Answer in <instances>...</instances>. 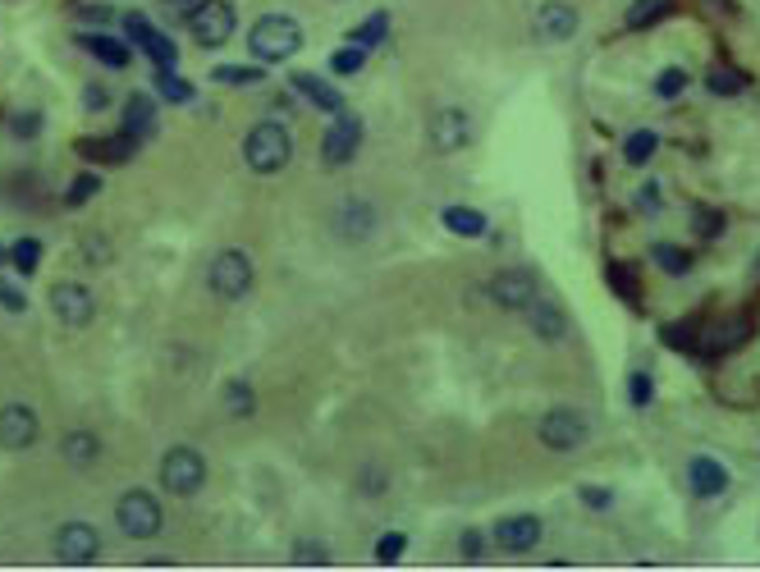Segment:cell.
I'll list each match as a JSON object with an SVG mask.
<instances>
[{
	"instance_id": "1",
	"label": "cell",
	"mask_w": 760,
	"mask_h": 572,
	"mask_svg": "<svg viewBox=\"0 0 760 572\" xmlns=\"http://www.w3.org/2000/svg\"><path fill=\"white\" fill-rule=\"evenodd\" d=\"M298 46H303V28H298V19H289V14H266V19L252 23V33H248V51L257 55L261 65L294 60Z\"/></svg>"
},
{
	"instance_id": "2",
	"label": "cell",
	"mask_w": 760,
	"mask_h": 572,
	"mask_svg": "<svg viewBox=\"0 0 760 572\" xmlns=\"http://www.w3.org/2000/svg\"><path fill=\"white\" fill-rule=\"evenodd\" d=\"M294 156V138L284 129L280 119H261L257 129L243 138V161H248L252 174H280Z\"/></svg>"
},
{
	"instance_id": "3",
	"label": "cell",
	"mask_w": 760,
	"mask_h": 572,
	"mask_svg": "<svg viewBox=\"0 0 760 572\" xmlns=\"http://www.w3.org/2000/svg\"><path fill=\"white\" fill-rule=\"evenodd\" d=\"M115 522L129 540H156L165 527V513H161V499L147 495V490H124L120 504H115Z\"/></svg>"
},
{
	"instance_id": "4",
	"label": "cell",
	"mask_w": 760,
	"mask_h": 572,
	"mask_svg": "<svg viewBox=\"0 0 760 572\" xmlns=\"http://www.w3.org/2000/svg\"><path fill=\"white\" fill-rule=\"evenodd\" d=\"M234 28H239V10L229 0H202L193 14H188V33L197 37V46L220 51L225 42H234Z\"/></svg>"
},
{
	"instance_id": "5",
	"label": "cell",
	"mask_w": 760,
	"mask_h": 572,
	"mask_svg": "<svg viewBox=\"0 0 760 572\" xmlns=\"http://www.w3.org/2000/svg\"><path fill=\"white\" fill-rule=\"evenodd\" d=\"M211 293H216L220 303H239L252 293V257L243 248H229L211 261V275H207Z\"/></svg>"
},
{
	"instance_id": "6",
	"label": "cell",
	"mask_w": 760,
	"mask_h": 572,
	"mask_svg": "<svg viewBox=\"0 0 760 572\" xmlns=\"http://www.w3.org/2000/svg\"><path fill=\"white\" fill-rule=\"evenodd\" d=\"M161 486L170 495H197V490L207 486V458L188 449V444H174L170 454L161 458Z\"/></svg>"
},
{
	"instance_id": "7",
	"label": "cell",
	"mask_w": 760,
	"mask_h": 572,
	"mask_svg": "<svg viewBox=\"0 0 760 572\" xmlns=\"http://www.w3.org/2000/svg\"><path fill=\"white\" fill-rule=\"evenodd\" d=\"M587 435H591V426L577 408H550L541 417V444L554 449V454H577V449L587 444Z\"/></svg>"
},
{
	"instance_id": "8",
	"label": "cell",
	"mask_w": 760,
	"mask_h": 572,
	"mask_svg": "<svg viewBox=\"0 0 760 572\" xmlns=\"http://www.w3.org/2000/svg\"><path fill=\"white\" fill-rule=\"evenodd\" d=\"M51 312L60 316V325H65V330H87V325H92V316H97L92 289H87V284H74V280L51 284Z\"/></svg>"
},
{
	"instance_id": "9",
	"label": "cell",
	"mask_w": 760,
	"mask_h": 572,
	"mask_svg": "<svg viewBox=\"0 0 760 572\" xmlns=\"http://www.w3.org/2000/svg\"><path fill=\"white\" fill-rule=\"evenodd\" d=\"M55 554L60 563L69 568H87V563H97L101 554V531L92 522H65V527L55 531Z\"/></svg>"
},
{
	"instance_id": "10",
	"label": "cell",
	"mask_w": 760,
	"mask_h": 572,
	"mask_svg": "<svg viewBox=\"0 0 760 572\" xmlns=\"http://www.w3.org/2000/svg\"><path fill=\"white\" fill-rule=\"evenodd\" d=\"M358 147H362V119H358V115H348V110H339L335 124H330L326 138H321L326 165H348L353 156H358Z\"/></svg>"
},
{
	"instance_id": "11",
	"label": "cell",
	"mask_w": 760,
	"mask_h": 572,
	"mask_svg": "<svg viewBox=\"0 0 760 572\" xmlns=\"http://www.w3.org/2000/svg\"><path fill=\"white\" fill-rule=\"evenodd\" d=\"M577 10L573 5H564V0H545L541 10L532 14V33H536V42H545V46H559V42H568V37L577 33Z\"/></svg>"
},
{
	"instance_id": "12",
	"label": "cell",
	"mask_w": 760,
	"mask_h": 572,
	"mask_svg": "<svg viewBox=\"0 0 760 572\" xmlns=\"http://www.w3.org/2000/svg\"><path fill=\"white\" fill-rule=\"evenodd\" d=\"M124 37H129V42H138L142 51L152 55L156 69H174V60H179L174 42L161 33V28H152V19H147V14H124Z\"/></svg>"
},
{
	"instance_id": "13",
	"label": "cell",
	"mask_w": 760,
	"mask_h": 572,
	"mask_svg": "<svg viewBox=\"0 0 760 572\" xmlns=\"http://www.w3.org/2000/svg\"><path fill=\"white\" fill-rule=\"evenodd\" d=\"M467 142H472V124H467L463 110L445 106L431 115V147L435 152H463Z\"/></svg>"
},
{
	"instance_id": "14",
	"label": "cell",
	"mask_w": 760,
	"mask_h": 572,
	"mask_svg": "<svg viewBox=\"0 0 760 572\" xmlns=\"http://www.w3.org/2000/svg\"><path fill=\"white\" fill-rule=\"evenodd\" d=\"M0 444L5 449H33L37 444V412L28 403L0 408Z\"/></svg>"
},
{
	"instance_id": "15",
	"label": "cell",
	"mask_w": 760,
	"mask_h": 572,
	"mask_svg": "<svg viewBox=\"0 0 760 572\" xmlns=\"http://www.w3.org/2000/svg\"><path fill=\"white\" fill-rule=\"evenodd\" d=\"M490 540L509 554H527L536 550V540H541V518L532 513H518V518H500V527L490 531Z\"/></svg>"
},
{
	"instance_id": "16",
	"label": "cell",
	"mask_w": 760,
	"mask_h": 572,
	"mask_svg": "<svg viewBox=\"0 0 760 572\" xmlns=\"http://www.w3.org/2000/svg\"><path fill=\"white\" fill-rule=\"evenodd\" d=\"M490 298L500 307H509V312H522V307L536 298V280L527 270H500V275L490 280Z\"/></svg>"
},
{
	"instance_id": "17",
	"label": "cell",
	"mask_w": 760,
	"mask_h": 572,
	"mask_svg": "<svg viewBox=\"0 0 760 572\" xmlns=\"http://www.w3.org/2000/svg\"><path fill=\"white\" fill-rule=\"evenodd\" d=\"M522 316H527V325H532V330L545 339V344H559V339L568 335L564 307H559V303H550V298H532V303L522 307Z\"/></svg>"
},
{
	"instance_id": "18",
	"label": "cell",
	"mask_w": 760,
	"mask_h": 572,
	"mask_svg": "<svg viewBox=\"0 0 760 572\" xmlns=\"http://www.w3.org/2000/svg\"><path fill=\"white\" fill-rule=\"evenodd\" d=\"M78 152L87 156V161H110V165H124L133 161V152H138V138H129V133H110V138H83L78 142Z\"/></svg>"
},
{
	"instance_id": "19",
	"label": "cell",
	"mask_w": 760,
	"mask_h": 572,
	"mask_svg": "<svg viewBox=\"0 0 760 572\" xmlns=\"http://www.w3.org/2000/svg\"><path fill=\"white\" fill-rule=\"evenodd\" d=\"M687 481H692V495L696 499H715L728 490V467L719 463V458H692V467H687Z\"/></svg>"
},
{
	"instance_id": "20",
	"label": "cell",
	"mask_w": 760,
	"mask_h": 572,
	"mask_svg": "<svg viewBox=\"0 0 760 572\" xmlns=\"http://www.w3.org/2000/svg\"><path fill=\"white\" fill-rule=\"evenodd\" d=\"M156 115H161V110H156L152 92H133V97L124 101V133L138 138V142H147L156 133Z\"/></svg>"
},
{
	"instance_id": "21",
	"label": "cell",
	"mask_w": 760,
	"mask_h": 572,
	"mask_svg": "<svg viewBox=\"0 0 760 572\" xmlns=\"http://www.w3.org/2000/svg\"><path fill=\"white\" fill-rule=\"evenodd\" d=\"M747 335H751V325L742 321V316H733V321H724V325H715V330H706L701 348H706L710 357H724V353H733V348L747 344Z\"/></svg>"
},
{
	"instance_id": "22",
	"label": "cell",
	"mask_w": 760,
	"mask_h": 572,
	"mask_svg": "<svg viewBox=\"0 0 760 572\" xmlns=\"http://www.w3.org/2000/svg\"><path fill=\"white\" fill-rule=\"evenodd\" d=\"M83 46H87V55H97L106 69H129V60H133V46L110 33H87Z\"/></svg>"
},
{
	"instance_id": "23",
	"label": "cell",
	"mask_w": 760,
	"mask_h": 572,
	"mask_svg": "<svg viewBox=\"0 0 760 572\" xmlns=\"http://www.w3.org/2000/svg\"><path fill=\"white\" fill-rule=\"evenodd\" d=\"M294 87L303 92L307 101H312L316 110H326V115H339V110H344V97H339V92L326 83V78H316V74H294Z\"/></svg>"
},
{
	"instance_id": "24",
	"label": "cell",
	"mask_w": 760,
	"mask_h": 572,
	"mask_svg": "<svg viewBox=\"0 0 760 572\" xmlns=\"http://www.w3.org/2000/svg\"><path fill=\"white\" fill-rule=\"evenodd\" d=\"M335 225H339V234H344V238H367L371 225H376V206H367V202H344V206L335 211Z\"/></svg>"
},
{
	"instance_id": "25",
	"label": "cell",
	"mask_w": 760,
	"mask_h": 572,
	"mask_svg": "<svg viewBox=\"0 0 760 572\" xmlns=\"http://www.w3.org/2000/svg\"><path fill=\"white\" fill-rule=\"evenodd\" d=\"M445 229L449 234H458V238H481L486 234V216L481 211H472V206H445Z\"/></svg>"
},
{
	"instance_id": "26",
	"label": "cell",
	"mask_w": 760,
	"mask_h": 572,
	"mask_svg": "<svg viewBox=\"0 0 760 572\" xmlns=\"http://www.w3.org/2000/svg\"><path fill=\"white\" fill-rule=\"evenodd\" d=\"M60 449H65V458L74 467H92L101 458V444H97V435H92V431H69Z\"/></svg>"
},
{
	"instance_id": "27",
	"label": "cell",
	"mask_w": 760,
	"mask_h": 572,
	"mask_svg": "<svg viewBox=\"0 0 760 572\" xmlns=\"http://www.w3.org/2000/svg\"><path fill=\"white\" fill-rule=\"evenodd\" d=\"M605 280H609V289L619 293V298H623L628 307H637V303H641V280L632 275L628 266H623V261H609V266H605Z\"/></svg>"
},
{
	"instance_id": "28",
	"label": "cell",
	"mask_w": 760,
	"mask_h": 572,
	"mask_svg": "<svg viewBox=\"0 0 760 572\" xmlns=\"http://www.w3.org/2000/svg\"><path fill=\"white\" fill-rule=\"evenodd\" d=\"M390 37V14L380 10V14H371V19H362L353 33H348V42L353 46H362V51H371V46H380Z\"/></svg>"
},
{
	"instance_id": "29",
	"label": "cell",
	"mask_w": 760,
	"mask_h": 572,
	"mask_svg": "<svg viewBox=\"0 0 760 572\" xmlns=\"http://www.w3.org/2000/svg\"><path fill=\"white\" fill-rule=\"evenodd\" d=\"M156 97L170 101V106H188L193 101V83H184L174 69H156Z\"/></svg>"
},
{
	"instance_id": "30",
	"label": "cell",
	"mask_w": 760,
	"mask_h": 572,
	"mask_svg": "<svg viewBox=\"0 0 760 572\" xmlns=\"http://www.w3.org/2000/svg\"><path fill=\"white\" fill-rule=\"evenodd\" d=\"M655 147H660V138H655L651 129H637L628 142H623V161H628V165H646L655 156Z\"/></svg>"
},
{
	"instance_id": "31",
	"label": "cell",
	"mask_w": 760,
	"mask_h": 572,
	"mask_svg": "<svg viewBox=\"0 0 760 572\" xmlns=\"http://www.w3.org/2000/svg\"><path fill=\"white\" fill-rule=\"evenodd\" d=\"M706 87L715 92V97H738L742 87H747V78L738 74V69H728V65H715L706 74Z\"/></svg>"
},
{
	"instance_id": "32",
	"label": "cell",
	"mask_w": 760,
	"mask_h": 572,
	"mask_svg": "<svg viewBox=\"0 0 760 572\" xmlns=\"http://www.w3.org/2000/svg\"><path fill=\"white\" fill-rule=\"evenodd\" d=\"M252 408H257V399H252L248 380H229L225 385V412L229 417H252Z\"/></svg>"
},
{
	"instance_id": "33",
	"label": "cell",
	"mask_w": 760,
	"mask_h": 572,
	"mask_svg": "<svg viewBox=\"0 0 760 572\" xmlns=\"http://www.w3.org/2000/svg\"><path fill=\"white\" fill-rule=\"evenodd\" d=\"M669 10H674V0H637L628 10V28H651V23L664 19Z\"/></svg>"
},
{
	"instance_id": "34",
	"label": "cell",
	"mask_w": 760,
	"mask_h": 572,
	"mask_svg": "<svg viewBox=\"0 0 760 572\" xmlns=\"http://www.w3.org/2000/svg\"><path fill=\"white\" fill-rule=\"evenodd\" d=\"M10 261L23 270V275H37V266H42V243H37V238H14Z\"/></svg>"
},
{
	"instance_id": "35",
	"label": "cell",
	"mask_w": 760,
	"mask_h": 572,
	"mask_svg": "<svg viewBox=\"0 0 760 572\" xmlns=\"http://www.w3.org/2000/svg\"><path fill=\"white\" fill-rule=\"evenodd\" d=\"M651 257L660 261V270H669V275H687V270H692V257H687L683 248H674V243H655Z\"/></svg>"
},
{
	"instance_id": "36",
	"label": "cell",
	"mask_w": 760,
	"mask_h": 572,
	"mask_svg": "<svg viewBox=\"0 0 760 572\" xmlns=\"http://www.w3.org/2000/svg\"><path fill=\"white\" fill-rule=\"evenodd\" d=\"M101 193V179L97 174H78L74 184H69V193H65V206L74 211V206H83V202H92V197Z\"/></svg>"
},
{
	"instance_id": "37",
	"label": "cell",
	"mask_w": 760,
	"mask_h": 572,
	"mask_svg": "<svg viewBox=\"0 0 760 572\" xmlns=\"http://www.w3.org/2000/svg\"><path fill=\"white\" fill-rule=\"evenodd\" d=\"M211 78H216L220 87H252V83H261V74H257V69H248V65H220Z\"/></svg>"
},
{
	"instance_id": "38",
	"label": "cell",
	"mask_w": 760,
	"mask_h": 572,
	"mask_svg": "<svg viewBox=\"0 0 760 572\" xmlns=\"http://www.w3.org/2000/svg\"><path fill=\"white\" fill-rule=\"evenodd\" d=\"M362 65H367V51H362V46H344V51L330 55V69H335L339 78H344V74H358Z\"/></svg>"
},
{
	"instance_id": "39",
	"label": "cell",
	"mask_w": 760,
	"mask_h": 572,
	"mask_svg": "<svg viewBox=\"0 0 760 572\" xmlns=\"http://www.w3.org/2000/svg\"><path fill=\"white\" fill-rule=\"evenodd\" d=\"M294 563L326 568V563H330V545H321V540H298V545H294Z\"/></svg>"
},
{
	"instance_id": "40",
	"label": "cell",
	"mask_w": 760,
	"mask_h": 572,
	"mask_svg": "<svg viewBox=\"0 0 760 572\" xmlns=\"http://www.w3.org/2000/svg\"><path fill=\"white\" fill-rule=\"evenodd\" d=\"M403 550H408V536H403V531H390V536L376 540V563H399Z\"/></svg>"
},
{
	"instance_id": "41",
	"label": "cell",
	"mask_w": 760,
	"mask_h": 572,
	"mask_svg": "<svg viewBox=\"0 0 760 572\" xmlns=\"http://www.w3.org/2000/svg\"><path fill=\"white\" fill-rule=\"evenodd\" d=\"M683 87H687V74H683V69H664V74L655 78V92H660L664 101H669V97H683Z\"/></svg>"
},
{
	"instance_id": "42",
	"label": "cell",
	"mask_w": 760,
	"mask_h": 572,
	"mask_svg": "<svg viewBox=\"0 0 760 572\" xmlns=\"http://www.w3.org/2000/svg\"><path fill=\"white\" fill-rule=\"evenodd\" d=\"M628 399H632V408H646V403L655 399V385H651V376H646V371H637V376L628 380Z\"/></svg>"
},
{
	"instance_id": "43",
	"label": "cell",
	"mask_w": 760,
	"mask_h": 572,
	"mask_svg": "<svg viewBox=\"0 0 760 572\" xmlns=\"http://www.w3.org/2000/svg\"><path fill=\"white\" fill-rule=\"evenodd\" d=\"M10 129H14V138H37V133H42V115H37V110H19V115L10 119Z\"/></svg>"
},
{
	"instance_id": "44",
	"label": "cell",
	"mask_w": 760,
	"mask_h": 572,
	"mask_svg": "<svg viewBox=\"0 0 760 572\" xmlns=\"http://www.w3.org/2000/svg\"><path fill=\"white\" fill-rule=\"evenodd\" d=\"M696 234H701V238H719V234H724V216L701 206V211H696Z\"/></svg>"
},
{
	"instance_id": "45",
	"label": "cell",
	"mask_w": 760,
	"mask_h": 572,
	"mask_svg": "<svg viewBox=\"0 0 760 572\" xmlns=\"http://www.w3.org/2000/svg\"><path fill=\"white\" fill-rule=\"evenodd\" d=\"M664 344L669 348H692V325H664Z\"/></svg>"
},
{
	"instance_id": "46",
	"label": "cell",
	"mask_w": 760,
	"mask_h": 572,
	"mask_svg": "<svg viewBox=\"0 0 760 572\" xmlns=\"http://www.w3.org/2000/svg\"><path fill=\"white\" fill-rule=\"evenodd\" d=\"M0 307H5V312H23V307H28V298H23L14 284L0 280Z\"/></svg>"
},
{
	"instance_id": "47",
	"label": "cell",
	"mask_w": 760,
	"mask_h": 572,
	"mask_svg": "<svg viewBox=\"0 0 760 572\" xmlns=\"http://www.w3.org/2000/svg\"><path fill=\"white\" fill-rule=\"evenodd\" d=\"M582 504H587V508H609V504H614V495H609V490L587 486V490H582Z\"/></svg>"
},
{
	"instance_id": "48",
	"label": "cell",
	"mask_w": 760,
	"mask_h": 572,
	"mask_svg": "<svg viewBox=\"0 0 760 572\" xmlns=\"http://www.w3.org/2000/svg\"><path fill=\"white\" fill-rule=\"evenodd\" d=\"M481 550H486L481 531H467V536H463V554H467V559H481Z\"/></svg>"
},
{
	"instance_id": "49",
	"label": "cell",
	"mask_w": 760,
	"mask_h": 572,
	"mask_svg": "<svg viewBox=\"0 0 760 572\" xmlns=\"http://www.w3.org/2000/svg\"><path fill=\"white\" fill-rule=\"evenodd\" d=\"M83 106L87 110H106V87H83Z\"/></svg>"
},
{
	"instance_id": "50",
	"label": "cell",
	"mask_w": 760,
	"mask_h": 572,
	"mask_svg": "<svg viewBox=\"0 0 760 572\" xmlns=\"http://www.w3.org/2000/svg\"><path fill=\"white\" fill-rule=\"evenodd\" d=\"M197 5H202V0H170V10H174V14H193Z\"/></svg>"
},
{
	"instance_id": "51",
	"label": "cell",
	"mask_w": 760,
	"mask_h": 572,
	"mask_svg": "<svg viewBox=\"0 0 760 572\" xmlns=\"http://www.w3.org/2000/svg\"><path fill=\"white\" fill-rule=\"evenodd\" d=\"M87 14V19H92V23H106L110 19V10H106V5H92V10H83Z\"/></svg>"
},
{
	"instance_id": "52",
	"label": "cell",
	"mask_w": 760,
	"mask_h": 572,
	"mask_svg": "<svg viewBox=\"0 0 760 572\" xmlns=\"http://www.w3.org/2000/svg\"><path fill=\"white\" fill-rule=\"evenodd\" d=\"M5 261H10V248H0V266H5Z\"/></svg>"
}]
</instances>
